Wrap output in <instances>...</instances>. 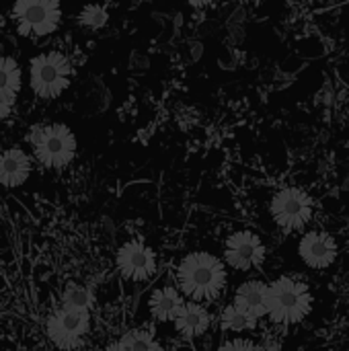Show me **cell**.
<instances>
[{
	"instance_id": "cell-1",
	"label": "cell",
	"mask_w": 349,
	"mask_h": 351,
	"mask_svg": "<svg viewBox=\"0 0 349 351\" xmlns=\"http://www.w3.org/2000/svg\"><path fill=\"white\" fill-rule=\"evenodd\" d=\"M226 265L208 251H193L177 265V290L191 302H212L226 288Z\"/></svg>"
},
{
	"instance_id": "cell-2",
	"label": "cell",
	"mask_w": 349,
	"mask_h": 351,
	"mask_svg": "<svg viewBox=\"0 0 349 351\" xmlns=\"http://www.w3.org/2000/svg\"><path fill=\"white\" fill-rule=\"evenodd\" d=\"M313 311L311 288L296 278L282 276L267 284V317L272 323L290 327L302 323Z\"/></svg>"
},
{
	"instance_id": "cell-3",
	"label": "cell",
	"mask_w": 349,
	"mask_h": 351,
	"mask_svg": "<svg viewBox=\"0 0 349 351\" xmlns=\"http://www.w3.org/2000/svg\"><path fill=\"white\" fill-rule=\"evenodd\" d=\"M35 160L51 171H64L76 156V138L64 123H45L29 130L27 136Z\"/></svg>"
},
{
	"instance_id": "cell-4",
	"label": "cell",
	"mask_w": 349,
	"mask_h": 351,
	"mask_svg": "<svg viewBox=\"0 0 349 351\" xmlns=\"http://www.w3.org/2000/svg\"><path fill=\"white\" fill-rule=\"evenodd\" d=\"M72 80V64L68 56L58 49L43 51L29 62V86L31 90L43 99L51 101L58 99Z\"/></svg>"
},
{
	"instance_id": "cell-5",
	"label": "cell",
	"mask_w": 349,
	"mask_h": 351,
	"mask_svg": "<svg viewBox=\"0 0 349 351\" xmlns=\"http://www.w3.org/2000/svg\"><path fill=\"white\" fill-rule=\"evenodd\" d=\"M269 214L282 232H298L313 220L315 202L300 187H284L274 193L269 202Z\"/></svg>"
},
{
	"instance_id": "cell-6",
	"label": "cell",
	"mask_w": 349,
	"mask_h": 351,
	"mask_svg": "<svg viewBox=\"0 0 349 351\" xmlns=\"http://www.w3.org/2000/svg\"><path fill=\"white\" fill-rule=\"evenodd\" d=\"M12 21L25 37H47L58 29L62 8L56 0H21L12 6Z\"/></svg>"
},
{
	"instance_id": "cell-7",
	"label": "cell",
	"mask_w": 349,
	"mask_h": 351,
	"mask_svg": "<svg viewBox=\"0 0 349 351\" xmlns=\"http://www.w3.org/2000/svg\"><path fill=\"white\" fill-rule=\"evenodd\" d=\"M91 331V313L74 311H56L45 321L47 339L62 351H76L84 346V339Z\"/></svg>"
},
{
	"instance_id": "cell-8",
	"label": "cell",
	"mask_w": 349,
	"mask_h": 351,
	"mask_svg": "<svg viewBox=\"0 0 349 351\" xmlns=\"http://www.w3.org/2000/svg\"><path fill=\"white\" fill-rule=\"evenodd\" d=\"M265 243L253 230H234L224 241V261L234 271H253L265 263Z\"/></svg>"
},
{
	"instance_id": "cell-9",
	"label": "cell",
	"mask_w": 349,
	"mask_h": 351,
	"mask_svg": "<svg viewBox=\"0 0 349 351\" xmlns=\"http://www.w3.org/2000/svg\"><path fill=\"white\" fill-rule=\"evenodd\" d=\"M115 265L121 278L130 282H148L156 276L158 263L150 247L140 241H128L115 255Z\"/></svg>"
},
{
	"instance_id": "cell-10",
	"label": "cell",
	"mask_w": 349,
	"mask_h": 351,
	"mask_svg": "<svg viewBox=\"0 0 349 351\" xmlns=\"http://www.w3.org/2000/svg\"><path fill=\"white\" fill-rule=\"evenodd\" d=\"M298 257L311 269H329L337 259V243L329 232L309 230L298 241Z\"/></svg>"
},
{
	"instance_id": "cell-11",
	"label": "cell",
	"mask_w": 349,
	"mask_h": 351,
	"mask_svg": "<svg viewBox=\"0 0 349 351\" xmlns=\"http://www.w3.org/2000/svg\"><path fill=\"white\" fill-rule=\"evenodd\" d=\"M31 158L19 146H10L0 152V185L14 189L29 181Z\"/></svg>"
},
{
	"instance_id": "cell-12",
	"label": "cell",
	"mask_w": 349,
	"mask_h": 351,
	"mask_svg": "<svg viewBox=\"0 0 349 351\" xmlns=\"http://www.w3.org/2000/svg\"><path fill=\"white\" fill-rule=\"evenodd\" d=\"M232 304L249 317H253L255 321L267 317V284L261 280L243 282L234 292Z\"/></svg>"
},
{
	"instance_id": "cell-13",
	"label": "cell",
	"mask_w": 349,
	"mask_h": 351,
	"mask_svg": "<svg viewBox=\"0 0 349 351\" xmlns=\"http://www.w3.org/2000/svg\"><path fill=\"white\" fill-rule=\"evenodd\" d=\"M173 323H175V329L181 337L197 339L204 333H208V329L212 325V315L208 313V308L204 304L185 302L181 313L177 315V319Z\"/></svg>"
},
{
	"instance_id": "cell-14",
	"label": "cell",
	"mask_w": 349,
	"mask_h": 351,
	"mask_svg": "<svg viewBox=\"0 0 349 351\" xmlns=\"http://www.w3.org/2000/svg\"><path fill=\"white\" fill-rule=\"evenodd\" d=\"M183 304V296L175 286H163L150 296V315L158 323H173Z\"/></svg>"
},
{
	"instance_id": "cell-15",
	"label": "cell",
	"mask_w": 349,
	"mask_h": 351,
	"mask_svg": "<svg viewBox=\"0 0 349 351\" xmlns=\"http://www.w3.org/2000/svg\"><path fill=\"white\" fill-rule=\"evenodd\" d=\"M95 304V296L86 286L80 284H68L62 294V306L64 311H74V313H88Z\"/></svg>"
},
{
	"instance_id": "cell-16",
	"label": "cell",
	"mask_w": 349,
	"mask_h": 351,
	"mask_svg": "<svg viewBox=\"0 0 349 351\" xmlns=\"http://www.w3.org/2000/svg\"><path fill=\"white\" fill-rule=\"evenodd\" d=\"M257 323L259 321H255L253 317H249L247 313H243L234 304L224 306V311L220 313V327H222V331H228V333H249V331H255Z\"/></svg>"
},
{
	"instance_id": "cell-17",
	"label": "cell",
	"mask_w": 349,
	"mask_h": 351,
	"mask_svg": "<svg viewBox=\"0 0 349 351\" xmlns=\"http://www.w3.org/2000/svg\"><path fill=\"white\" fill-rule=\"evenodd\" d=\"M123 351H163L150 329H132L117 341Z\"/></svg>"
},
{
	"instance_id": "cell-18",
	"label": "cell",
	"mask_w": 349,
	"mask_h": 351,
	"mask_svg": "<svg viewBox=\"0 0 349 351\" xmlns=\"http://www.w3.org/2000/svg\"><path fill=\"white\" fill-rule=\"evenodd\" d=\"M21 82H23V72L16 60L10 56H2L0 58V88L12 99H16L21 90Z\"/></svg>"
},
{
	"instance_id": "cell-19",
	"label": "cell",
	"mask_w": 349,
	"mask_h": 351,
	"mask_svg": "<svg viewBox=\"0 0 349 351\" xmlns=\"http://www.w3.org/2000/svg\"><path fill=\"white\" fill-rule=\"evenodd\" d=\"M109 21V12L105 6L101 4H86L80 12H78V23L91 31H97L101 27H105Z\"/></svg>"
},
{
	"instance_id": "cell-20",
	"label": "cell",
	"mask_w": 349,
	"mask_h": 351,
	"mask_svg": "<svg viewBox=\"0 0 349 351\" xmlns=\"http://www.w3.org/2000/svg\"><path fill=\"white\" fill-rule=\"evenodd\" d=\"M218 351H263L257 343L249 341V339H230L224 341Z\"/></svg>"
},
{
	"instance_id": "cell-21",
	"label": "cell",
	"mask_w": 349,
	"mask_h": 351,
	"mask_svg": "<svg viewBox=\"0 0 349 351\" xmlns=\"http://www.w3.org/2000/svg\"><path fill=\"white\" fill-rule=\"evenodd\" d=\"M12 105H14V99L0 88V123L8 119V115L12 113Z\"/></svg>"
},
{
	"instance_id": "cell-22",
	"label": "cell",
	"mask_w": 349,
	"mask_h": 351,
	"mask_svg": "<svg viewBox=\"0 0 349 351\" xmlns=\"http://www.w3.org/2000/svg\"><path fill=\"white\" fill-rule=\"evenodd\" d=\"M99 351H123V350H121V346H119V343H109V346H105L103 350H99Z\"/></svg>"
}]
</instances>
